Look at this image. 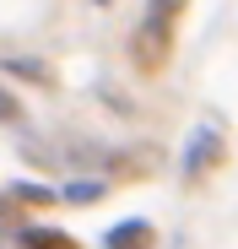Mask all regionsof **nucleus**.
I'll use <instances>...</instances> for the list:
<instances>
[{"label": "nucleus", "instance_id": "f257e3e1", "mask_svg": "<svg viewBox=\"0 0 238 249\" xmlns=\"http://www.w3.org/2000/svg\"><path fill=\"white\" fill-rule=\"evenodd\" d=\"M168 44H173V27L163 22V17H146L141 22V33H136V60H141V71H157V65H163L168 60Z\"/></svg>", "mask_w": 238, "mask_h": 249}, {"label": "nucleus", "instance_id": "f03ea898", "mask_svg": "<svg viewBox=\"0 0 238 249\" xmlns=\"http://www.w3.org/2000/svg\"><path fill=\"white\" fill-rule=\"evenodd\" d=\"M217 157H222V136L211 130V124H201V130L189 136V152H184V179H201Z\"/></svg>", "mask_w": 238, "mask_h": 249}, {"label": "nucleus", "instance_id": "7ed1b4c3", "mask_svg": "<svg viewBox=\"0 0 238 249\" xmlns=\"http://www.w3.org/2000/svg\"><path fill=\"white\" fill-rule=\"evenodd\" d=\"M108 249H152V222H119L108 233Z\"/></svg>", "mask_w": 238, "mask_h": 249}, {"label": "nucleus", "instance_id": "20e7f679", "mask_svg": "<svg viewBox=\"0 0 238 249\" xmlns=\"http://www.w3.org/2000/svg\"><path fill=\"white\" fill-rule=\"evenodd\" d=\"M27 249H76V244L60 233H27Z\"/></svg>", "mask_w": 238, "mask_h": 249}, {"label": "nucleus", "instance_id": "39448f33", "mask_svg": "<svg viewBox=\"0 0 238 249\" xmlns=\"http://www.w3.org/2000/svg\"><path fill=\"white\" fill-rule=\"evenodd\" d=\"M6 119L17 124V119H22V103H17V98H11L6 87H0V124H6Z\"/></svg>", "mask_w": 238, "mask_h": 249}]
</instances>
